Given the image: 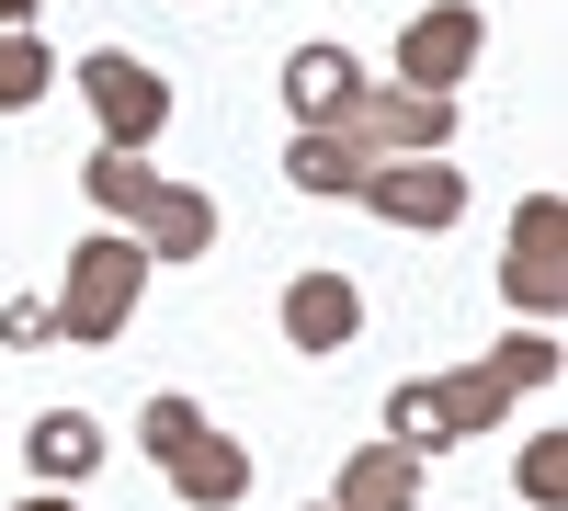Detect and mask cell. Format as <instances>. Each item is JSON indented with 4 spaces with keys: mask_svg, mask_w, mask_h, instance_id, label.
<instances>
[{
    "mask_svg": "<svg viewBox=\"0 0 568 511\" xmlns=\"http://www.w3.org/2000/svg\"><path fill=\"white\" fill-rule=\"evenodd\" d=\"M284 182H296V194H353L364 160H353L329 125H296V149H284Z\"/></svg>",
    "mask_w": 568,
    "mask_h": 511,
    "instance_id": "obj_16",
    "label": "cell"
},
{
    "mask_svg": "<svg viewBox=\"0 0 568 511\" xmlns=\"http://www.w3.org/2000/svg\"><path fill=\"white\" fill-rule=\"evenodd\" d=\"M160 478H171L182 500H194V511H240V500H251V443H227V432H194V443H182Z\"/></svg>",
    "mask_w": 568,
    "mask_h": 511,
    "instance_id": "obj_10",
    "label": "cell"
},
{
    "mask_svg": "<svg viewBox=\"0 0 568 511\" xmlns=\"http://www.w3.org/2000/svg\"><path fill=\"white\" fill-rule=\"evenodd\" d=\"M103 454H114V443H103V421H91V409H34V432H23L34 489H80Z\"/></svg>",
    "mask_w": 568,
    "mask_h": 511,
    "instance_id": "obj_8",
    "label": "cell"
},
{
    "mask_svg": "<svg viewBox=\"0 0 568 511\" xmlns=\"http://www.w3.org/2000/svg\"><path fill=\"white\" fill-rule=\"evenodd\" d=\"M329 511H420V454H409V443H353Z\"/></svg>",
    "mask_w": 568,
    "mask_h": 511,
    "instance_id": "obj_11",
    "label": "cell"
},
{
    "mask_svg": "<svg viewBox=\"0 0 568 511\" xmlns=\"http://www.w3.org/2000/svg\"><path fill=\"white\" fill-rule=\"evenodd\" d=\"M136 285H149V251L125 239V227H91V239L69 251V285H58V341H80V352H103L125 318H136Z\"/></svg>",
    "mask_w": 568,
    "mask_h": 511,
    "instance_id": "obj_1",
    "label": "cell"
},
{
    "mask_svg": "<svg viewBox=\"0 0 568 511\" xmlns=\"http://www.w3.org/2000/svg\"><path fill=\"white\" fill-rule=\"evenodd\" d=\"M511 398H524V387H511L500 364H466V376H420V387H398V398H387V443H409V454H433V443H478Z\"/></svg>",
    "mask_w": 568,
    "mask_h": 511,
    "instance_id": "obj_2",
    "label": "cell"
},
{
    "mask_svg": "<svg viewBox=\"0 0 568 511\" xmlns=\"http://www.w3.org/2000/svg\"><path fill=\"white\" fill-rule=\"evenodd\" d=\"M45 12V0H0V34H12V23H34Z\"/></svg>",
    "mask_w": 568,
    "mask_h": 511,
    "instance_id": "obj_21",
    "label": "cell"
},
{
    "mask_svg": "<svg viewBox=\"0 0 568 511\" xmlns=\"http://www.w3.org/2000/svg\"><path fill=\"white\" fill-rule=\"evenodd\" d=\"M273 318H284V341H296V352L318 364V352H353V330H364V296H353V273H296Z\"/></svg>",
    "mask_w": 568,
    "mask_h": 511,
    "instance_id": "obj_7",
    "label": "cell"
},
{
    "mask_svg": "<svg viewBox=\"0 0 568 511\" xmlns=\"http://www.w3.org/2000/svg\"><path fill=\"white\" fill-rule=\"evenodd\" d=\"M80 182H91V205H103L114 227H136V216L160 205V182H171V171H149V149H91Z\"/></svg>",
    "mask_w": 568,
    "mask_h": 511,
    "instance_id": "obj_12",
    "label": "cell"
},
{
    "mask_svg": "<svg viewBox=\"0 0 568 511\" xmlns=\"http://www.w3.org/2000/svg\"><path fill=\"white\" fill-rule=\"evenodd\" d=\"M557 443H568V432H535V443H524V500H535V511H557V489H568V454H557Z\"/></svg>",
    "mask_w": 568,
    "mask_h": 511,
    "instance_id": "obj_19",
    "label": "cell"
},
{
    "mask_svg": "<svg viewBox=\"0 0 568 511\" xmlns=\"http://www.w3.org/2000/svg\"><path fill=\"white\" fill-rule=\"evenodd\" d=\"M307 511H329V500H307Z\"/></svg>",
    "mask_w": 568,
    "mask_h": 511,
    "instance_id": "obj_23",
    "label": "cell"
},
{
    "mask_svg": "<svg viewBox=\"0 0 568 511\" xmlns=\"http://www.w3.org/2000/svg\"><path fill=\"white\" fill-rule=\"evenodd\" d=\"M489 364H500L511 387H557V341H546V330H511V341H500Z\"/></svg>",
    "mask_w": 568,
    "mask_h": 511,
    "instance_id": "obj_18",
    "label": "cell"
},
{
    "mask_svg": "<svg viewBox=\"0 0 568 511\" xmlns=\"http://www.w3.org/2000/svg\"><path fill=\"white\" fill-rule=\"evenodd\" d=\"M478 45H489L478 0H433V12H409L398 23V91H444V103H455V80L478 69Z\"/></svg>",
    "mask_w": 568,
    "mask_h": 511,
    "instance_id": "obj_5",
    "label": "cell"
},
{
    "mask_svg": "<svg viewBox=\"0 0 568 511\" xmlns=\"http://www.w3.org/2000/svg\"><path fill=\"white\" fill-rule=\"evenodd\" d=\"M58 80H69V69L45 58V34H34V23H12V34H0V114H34Z\"/></svg>",
    "mask_w": 568,
    "mask_h": 511,
    "instance_id": "obj_15",
    "label": "cell"
},
{
    "mask_svg": "<svg viewBox=\"0 0 568 511\" xmlns=\"http://www.w3.org/2000/svg\"><path fill=\"white\" fill-rule=\"evenodd\" d=\"M353 205H375L387 227H455L466 216V171H444V160H364Z\"/></svg>",
    "mask_w": 568,
    "mask_h": 511,
    "instance_id": "obj_6",
    "label": "cell"
},
{
    "mask_svg": "<svg viewBox=\"0 0 568 511\" xmlns=\"http://www.w3.org/2000/svg\"><path fill=\"white\" fill-rule=\"evenodd\" d=\"M500 273H511V296H524V307H557V205H546V194L511 216V262H500Z\"/></svg>",
    "mask_w": 568,
    "mask_h": 511,
    "instance_id": "obj_14",
    "label": "cell"
},
{
    "mask_svg": "<svg viewBox=\"0 0 568 511\" xmlns=\"http://www.w3.org/2000/svg\"><path fill=\"white\" fill-rule=\"evenodd\" d=\"M23 511H80V500H69V489H34V500H23Z\"/></svg>",
    "mask_w": 568,
    "mask_h": 511,
    "instance_id": "obj_22",
    "label": "cell"
},
{
    "mask_svg": "<svg viewBox=\"0 0 568 511\" xmlns=\"http://www.w3.org/2000/svg\"><path fill=\"white\" fill-rule=\"evenodd\" d=\"M194 432H205V409H194V398H149V409H136V443H149V467H171Z\"/></svg>",
    "mask_w": 568,
    "mask_h": 511,
    "instance_id": "obj_17",
    "label": "cell"
},
{
    "mask_svg": "<svg viewBox=\"0 0 568 511\" xmlns=\"http://www.w3.org/2000/svg\"><path fill=\"white\" fill-rule=\"evenodd\" d=\"M329 136H342L353 160H375V149H398V160H444L455 103H444V91H353V103L329 114Z\"/></svg>",
    "mask_w": 568,
    "mask_h": 511,
    "instance_id": "obj_4",
    "label": "cell"
},
{
    "mask_svg": "<svg viewBox=\"0 0 568 511\" xmlns=\"http://www.w3.org/2000/svg\"><path fill=\"white\" fill-rule=\"evenodd\" d=\"M149 262H205L216 251V194H194V182H160V205L125 227Z\"/></svg>",
    "mask_w": 568,
    "mask_h": 511,
    "instance_id": "obj_9",
    "label": "cell"
},
{
    "mask_svg": "<svg viewBox=\"0 0 568 511\" xmlns=\"http://www.w3.org/2000/svg\"><path fill=\"white\" fill-rule=\"evenodd\" d=\"M0 341H12V352H34V341H58V318H45V296H12V307H0Z\"/></svg>",
    "mask_w": 568,
    "mask_h": 511,
    "instance_id": "obj_20",
    "label": "cell"
},
{
    "mask_svg": "<svg viewBox=\"0 0 568 511\" xmlns=\"http://www.w3.org/2000/svg\"><path fill=\"white\" fill-rule=\"evenodd\" d=\"M69 80L91 91V114H103V149H160V125H171V69L160 58H136V45H91Z\"/></svg>",
    "mask_w": 568,
    "mask_h": 511,
    "instance_id": "obj_3",
    "label": "cell"
},
{
    "mask_svg": "<svg viewBox=\"0 0 568 511\" xmlns=\"http://www.w3.org/2000/svg\"><path fill=\"white\" fill-rule=\"evenodd\" d=\"M353 91H364V80H353L342 45H296V58H284V103H296V125H329Z\"/></svg>",
    "mask_w": 568,
    "mask_h": 511,
    "instance_id": "obj_13",
    "label": "cell"
}]
</instances>
